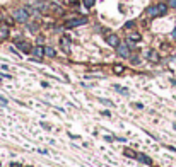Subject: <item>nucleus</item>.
I'll return each instance as SVG.
<instances>
[{"instance_id": "obj_11", "label": "nucleus", "mask_w": 176, "mask_h": 167, "mask_svg": "<svg viewBox=\"0 0 176 167\" xmlns=\"http://www.w3.org/2000/svg\"><path fill=\"white\" fill-rule=\"evenodd\" d=\"M147 58H149L150 62H159V56H157V53L152 51V50H149V51H147Z\"/></svg>"}, {"instance_id": "obj_4", "label": "nucleus", "mask_w": 176, "mask_h": 167, "mask_svg": "<svg viewBox=\"0 0 176 167\" xmlns=\"http://www.w3.org/2000/svg\"><path fill=\"white\" fill-rule=\"evenodd\" d=\"M60 48H62V51L67 53V55L70 53V48H72V41H70V38H69V36H62V39H60Z\"/></svg>"}, {"instance_id": "obj_18", "label": "nucleus", "mask_w": 176, "mask_h": 167, "mask_svg": "<svg viewBox=\"0 0 176 167\" xmlns=\"http://www.w3.org/2000/svg\"><path fill=\"white\" fill-rule=\"evenodd\" d=\"M115 89H116V90H120V94L128 96V89H123V87H120V85H115Z\"/></svg>"}, {"instance_id": "obj_12", "label": "nucleus", "mask_w": 176, "mask_h": 167, "mask_svg": "<svg viewBox=\"0 0 176 167\" xmlns=\"http://www.w3.org/2000/svg\"><path fill=\"white\" fill-rule=\"evenodd\" d=\"M123 153H125V155H127V157H132V159H137V153H135L134 150H130V148H125V150H123Z\"/></svg>"}, {"instance_id": "obj_10", "label": "nucleus", "mask_w": 176, "mask_h": 167, "mask_svg": "<svg viewBox=\"0 0 176 167\" xmlns=\"http://www.w3.org/2000/svg\"><path fill=\"white\" fill-rule=\"evenodd\" d=\"M45 55L50 56V58H55V56H57V51H55L51 46H46V48H45Z\"/></svg>"}, {"instance_id": "obj_7", "label": "nucleus", "mask_w": 176, "mask_h": 167, "mask_svg": "<svg viewBox=\"0 0 176 167\" xmlns=\"http://www.w3.org/2000/svg\"><path fill=\"white\" fill-rule=\"evenodd\" d=\"M147 16H149V17H157V16H161L159 5H152V7H149V9H147Z\"/></svg>"}, {"instance_id": "obj_5", "label": "nucleus", "mask_w": 176, "mask_h": 167, "mask_svg": "<svg viewBox=\"0 0 176 167\" xmlns=\"http://www.w3.org/2000/svg\"><path fill=\"white\" fill-rule=\"evenodd\" d=\"M31 53H32V55H34V56L38 58V60H39V58H43V56H45V48H43L41 44H38L36 48H32V50H31Z\"/></svg>"}, {"instance_id": "obj_1", "label": "nucleus", "mask_w": 176, "mask_h": 167, "mask_svg": "<svg viewBox=\"0 0 176 167\" xmlns=\"http://www.w3.org/2000/svg\"><path fill=\"white\" fill-rule=\"evenodd\" d=\"M12 17H14L17 22H27V19H29V12H27L26 9H16V11L12 12Z\"/></svg>"}, {"instance_id": "obj_6", "label": "nucleus", "mask_w": 176, "mask_h": 167, "mask_svg": "<svg viewBox=\"0 0 176 167\" xmlns=\"http://www.w3.org/2000/svg\"><path fill=\"white\" fill-rule=\"evenodd\" d=\"M106 43L110 44V46L116 48L118 44H120V39H118V36H115V34H110V36L106 38Z\"/></svg>"}, {"instance_id": "obj_16", "label": "nucleus", "mask_w": 176, "mask_h": 167, "mask_svg": "<svg viewBox=\"0 0 176 167\" xmlns=\"http://www.w3.org/2000/svg\"><path fill=\"white\" fill-rule=\"evenodd\" d=\"M159 12H161V16H164L166 12H168V7H166V4H159Z\"/></svg>"}, {"instance_id": "obj_17", "label": "nucleus", "mask_w": 176, "mask_h": 167, "mask_svg": "<svg viewBox=\"0 0 176 167\" xmlns=\"http://www.w3.org/2000/svg\"><path fill=\"white\" fill-rule=\"evenodd\" d=\"M82 2H84V5L87 7V9H91V7L94 5V2H96V0H82Z\"/></svg>"}, {"instance_id": "obj_15", "label": "nucleus", "mask_w": 176, "mask_h": 167, "mask_svg": "<svg viewBox=\"0 0 176 167\" xmlns=\"http://www.w3.org/2000/svg\"><path fill=\"white\" fill-rule=\"evenodd\" d=\"M128 39H130V41H140V34L134 32V34H130V36H128Z\"/></svg>"}, {"instance_id": "obj_14", "label": "nucleus", "mask_w": 176, "mask_h": 167, "mask_svg": "<svg viewBox=\"0 0 176 167\" xmlns=\"http://www.w3.org/2000/svg\"><path fill=\"white\" fill-rule=\"evenodd\" d=\"M123 70H125V67H123V65H115V67H113V72L118 73V75H120V73H123Z\"/></svg>"}, {"instance_id": "obj_22", "label": "nucleus", "mask_w": 176, "mask_h": 167, "mask_svg": "<svg viewBox=\"0 0 176 167\" xmlns=\"http://www.w3.org/2000/svg\"><path fill=\"white\" fill-rule=\"evenodd\" d=\"M169 5L173 7V9H176V0H169Z\"/></svg>"}, {"instance_id": "obj_19", "label": "nucleus", "mask_w": 176, "mask_h": 167, "mask_svg": "<svg viewBox=\"0 0 176 167\" xmlns=\"http://www.w3.org/2000/svg\"><path fill=\"white\" fill-rule=\"evenodd\" d=\"M99 102H103V104H108V106H113L111 101H108V99H99Z\"/></svg>"}, {"instance_id": "obj_2", "label": "nucleus", "mask_w": 176, "mask_h": 167, "mask_svg": "<svg viewBox=\"0 0 176 167\" xmlns=\"http://www.w3.org/2000/svg\"><path fill=\"white\" fill-rule=\"evenodd\" d=\"M87 24V17H75V19H69L65 26L67 27H79V26H84Z\"/></svg>"}, {"instance_id": "obj_13", "label": "nucleus", "mask_w": 176, "mask_h": 167, "mask_svg": "<svg viewBox=\"0 0 176 167\" xmlns=\"http://www.w3.org/2000/svg\"><path fill=\"white\" fill-rule=\"evenodd\" d=\"M137 159H139V160H142V162H145V164H152V162H150V159H149V157L142 155V153H137Z\"/></svg>"}, {"instance_id": "obj_8", "label": "nucleus", "mask_w": 176, "mask_h": 167, "mask_svg": "<svg viewBox=\"0 0 176 167\" xmlns=\"http://www.w3.org/2000/svg\"><path fill=\"white\" fill-rule=\"evenodd\" d=\"M16 46H17V48H21L22 51H26V53H31V50H32L31 44H29V43H24V41H17V43H16Z\"/></svg>"}, {"instance_id": "obj_21", "label": "nucleus", "mask_w": 176, "mask_h": 167, "mask_svg": "<svg viewBox=\"0 0 176 167\" xmlns=\"http://www.w3.org/2000/svg\"><path fill=\"white\" fill-rule=\"evenodd\" d=\"M27 27H31V31H32V32H36V31H38V26H36V24H31V26H27Z\"/></svg>"}, {"instance_id": "obj_9", "label": "nucleus", "mask_w": 176, "mask_h": 167, "mask_svg": "<svg viewBox=\"0 0 176 167\" xmlns=\"http://www.w3.org/2000/svg\"><path fill=\"white\" fill-rule=\"evenodd\" d=\"M9 38V26L2 24L0 26V39H7Z\"/></svg>"}, {"instance_id": "obj_20", "label": "nucleus", "mask_w": 176, "mask_h": 167, "mask_svg": "<svg viewBox=\"0 0 176 167\" xmlns=\"http://www.w3.org/2000/svg\"><path fill=\"white\" fill-rule=\"evenodd\" d=\"M134 24H135L134 21H128L127 24H125V27H128V29H130V27H134Z\"/></svg>"}, {"instance_id": "obj_3", "label": "nucleus", "mask_w": 176, "mask_h": 167, "mask_svg": "<svg viewBox=\"0 0 176 167\" xmlns=\"http://www.w3.org/2000/svg\"><path fill=\"white\" fill-rule=\"evenodd\" d=\"M116 51L122 58H130V46H128L127 43H120L116 46Z\"/></svg>"}, {"instance_id": "obj_23", "label": "nucleus", "mask_w": 176, "mask_h": 167, "mask_svg": "<svg viewBox=\"0 0 176 167\" xmlns=\"http://www.w3.org/2000/svg\"><path fill=\"white\" fill-rule=\"evenodd\" d=\"M171 36H173V38H174V39H176V29H174V31H173V34H171Z\"/></svg>"}]
</instances>
